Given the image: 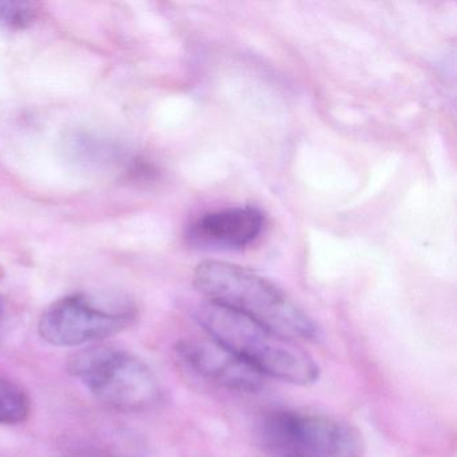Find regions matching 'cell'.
Masks as SVG:
<instances>
[{
  "label": "cell",
  "instance_id": "cell-1",
  "mask_svg": "<svg viewBox=\"0 0 457 457\" xmlns=\"http://www.w3.org/2000/svg\"><path fill=\"white\" fill-rule=\"evenodd\" d=\"M194 285L208 302L232 310L294 341H317L320 328L282 288L228 262L197 264Z\"/></svg>",
  "mask_w": 457,
  "mask_h": 457
},
{
  "label": "cell",
  "instance_id": "cell-2",
  "mask_svg": "<svg viewBox=\"0 0 457 457\" xmlns=\"http://www.w3.org/2000/svg\"><path fill=\"white\" fill-rule=\"evenodd\" d=\"M195 320L210 338L223 345L264 378L302 386L320 378V366L298 342L255 320L208 301L197 307Z\"/></svg>",
  "mask_w": 457,
  "mask_h": 457
},
{
  "label": "cell",
  "instance_id": "cell-3",
  "mask_svg": "<svg viewBox=\"0 0 457 457\" xmlns=\"http://www.w3.org/2000/svg\"><path fill=\"white\" fill-rule=\"evenodd\" d=\"M68 369L100 403L119 411H143L162 395L151 368L116 347H84L71 355Z\"/></svg>",
  "mask_w": 457,
  "mask_h": 457
},
{
  "label": "cell",
  "instance_id": "cell-4",
  "mask_svg": "<svg viewBox=\"0 0 457 457\" xmlns=\"http://www.w3.org/2000/svg\"><path fill=\"white\" fill-rule=\"evenodd\" d=\"M259 440L274 457H361L362 438L347 422L299 411H270L259 422Z\"/></svg>",
  "mask_w": 457,
  "mask_h": 457
},
{
  "label": "cell",
  "instance_id": "cell-5",
  "mask_svg": "<svg viewBox=\"0 0 457 457\" xmlns=\"http://www.w3.org/2000/svg\"><path fill=\"white\" fill-rule=\"evenodd\" d=\"M133 318L135 310L130 304L108 306L79 294L54 302L42 314L38 333L53 346H85L121 333Z\"/></svg>",
  "mask_w": 457,
  "mask_h": 457
},
{
  "label": "cell",
  "instance_id": "cell-6",
  "mask_svg": "<svg viewBox=\"0 0 457 457\" xmlns=\"http://www.w3.org/2000/svg\"><path fill=\"white\" fill-rule=\"evenodd\" d=\"M175 355L187 373L205 384L228 392H258L266 379L208 336L205 339L192 338L178 342Z\"/></svg>",
  "mask_w": 457,
  "mask_h": 457
},
{
  "label": "cell",
  "instance_id": "cell-7",
  "mask_svg": "<svg viewBox=\"0 0 457 457\" xmlns=\"http://www.w3.org/2000/svg\"><path fill=\"white\" fill-rule=\"evenodd\" d=\"M264 228V215L255 207H234L204 213L189 224L191 245L211 250H242Z\"/></svg>",
  "mask_w": 457,
  "mask_h": 457
},
{
  "label": "cell",
  "instance_id": "cell-8",
  "mask_svg": "<svg viewBox=\"0 0 457 457\" xmlns=\"http://www.w3.org/2000/svg\"><path fill=\"white\" fill-rule=\"evenodd\" d=\"M31 401L26 390L10 379L0 378V425H18L30 416Z\"/></svg>",
  "mask_w": 457,
  "mask_h": 457
},
{
  "label": "cell",
  "instance_id": "cell-9",
  "mask_svg": "<svg viewBox=\"0 0 457 457\" xmlns=\"http://www.w3.org/2000/svg\"><path fill=\"white\" fill-rule=\"evenodd\" d=\"M36 18L33 4L25 2H0V29H25Z\"/></svg>",
  "mask_w": 457,
  "mask_h": 457
},
{
  "label": "cell",
  "instance_id": "cell-10",
  "mask_svg": "<svg viewBox=\"0 0 457 457\" xmlns=\"http://www.w3.org/2000/svg\"><path fill=\"white\" fill-rule=\"evenodd\" d=\"M4 301H2V298H0V320H2V317H4Z\"/></svg>",
  "mask_w": 457,
  "mask_h": 457
}]
</instances>
